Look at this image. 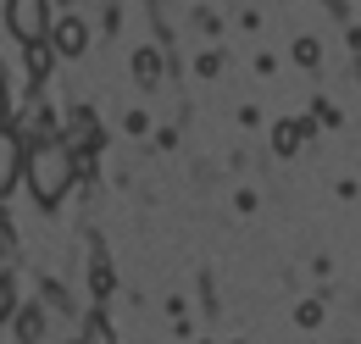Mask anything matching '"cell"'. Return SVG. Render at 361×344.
I'll return each mask as SVG.
<instances>
[{
	"label": "cell",
	"instance_id": "cell-8",
	"mask_svg": "<svg viewBox=\"0 0 361 344\" xmlns=\"http://www.w3.org/2000/svg\"><path fill=\"white\" fill-rule=\"evenodd\" d=\"M6 117H11V100H6V84H0V128H6Z\"/></svg>",
	"mask_w": 361,
	"mask_h": 344
},
{
	"label": "cell",
	"instance_id": "cell-4",
	"mask_svg": "<svg viewBox=\"0 0 361 344\" xmlns=\"http://www.w3.org/2000/svg\"><path fill=\"white\" fill-rule=\"evenodd\" d=\"M56 50L78 56V50H84V23H61V28H56Z\"/></svg>",
	"mask_w": 361,
	"mask_h": 344
},
{
	"label": "cell",
	"instance_id": "cell-7",
	"mask_svg": "<svg viewBox=\"0 0 361 344\" xmlns=\"http://www.w3.org/2000/svg\"><path fill=\"white\" fill-rule=\"evenodd\" d=\"M84 344H111V333H106V328L94 322V328H90V339H84Z\"/></svg>",
	"mask_w": 361,
	"mask_h": 344
},
{
	"label": "cell",
	"instance_id": "cell-5",
	"mask_svg": "<svg viewBox=\"0 0 361 344\" xmlns=\"http://www.w3.org/2000/svg\"><path fill=\"white\" fill-rule=\"evenodd\" d=\"M28 73H34V78H45V73H50V50H45V44H28Z\"/></svg>",
	"mask_w": 361,
	"mask_h": 344
},
{
	"label": "cell",
	"instance_id": "cell-6",
	"mask_svg": "<svg viewBox=\"0 0 361 344\" xmlns=\"http://www.w3.org/2000/svg\"><path fill=\"white\" fill-rule=\"evenodd\" d=\"M17 339H39V311H23V317H17Z\"/></svg>",
	"mask_w": 361,
	"mask_h": 344
},
{
	"label": "cell",
	"instance_id": "cell-2",
	"mask_svg": "<svg viewBox=\"0 0 361 344\" xmlns=\"http://www.w3.org/2000/svg\"><path fill=\"white\" fill-rule=\"evenodd\" d=\"M6 28H11L23 44H45L50 6H45V0H6Z\"/></svg>",
	"mask_w": 361,
	"mask_h": 344
},
{
	"label": "cell",
	"instance_id": "cell-1",
	"mask_svg": "<svg viewBox=\"0 0 361 344\" xmlns=\"http://www.w3.org/2000/svg\"><path fill=\"white\" fill-rule=\"evenodd\" d=\"M23 172H28V183H34V195L45 200V206H56L61 195H67V183H73V150L67 145H56V139H45V145H34L28 156H23Z\"/></svg>",
	"mask_w": 361,
	"mask_h": 344
},
{
	"label": "cell",
	"instance_id": "cell-3",
	"mask_svg": "<svg viewBox=\"0 0 361 344\" xmlns=\"http://www.w3.org/2000/svg\"><path fill=\"white\" fill-rule=\"evenodd\" d=\"M23 156H28V150H23V139L0 128V195L17 183V172H23Z\"/></svg>",
	"mask_w": 361,
	"mask_h": 344
}]
</instances>
